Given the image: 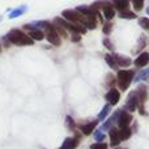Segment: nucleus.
<instances>
[{
    "mask_svg": "<svg viewBox=\"0 0 149 149\" xmlns=\"http://www.w3.org/2000/svg\"><path fill=\"white\" fill-rule=\"evenodd\" d=\"M4 39L9 41L10 43L16 45V46H31V45L34 43L33 39H31L28 34L21 31L20 29H12V30L4 37Z\"/></svg>",
    "mask_w": 149,
    "mask_h": 149,
    "instance_id": "1",
    "label": "nucleus"
},
{
    "mask_svg": "<svg viewBox=\"0 0 149 149\" xmlns=\"http://www.w3.org/2000/svg\"><path fill=\"white\" fill-rule=\"evenodd\" d=\"M134 76H135L134 71H127V70L119 71L118 76H116V79H118L119 89H120V90H127V88L130 86V84H131Z\"/></svg>",
    "mask_w": 149,
    "mask_h": 149,
    "instance_id": "2",
    "label": "nucleus"
},
{
    "mask_svg": "<svg viewBox=\"0 0 149 149\" xmlns=\"http://www.w3.org/2000/svg\"><path fill=\"white\" fill-rule=\"evenodd\" d=\"M45 31H46V38L47 41L50 42V43L52 45H60V37H59V33H58L56 28H55V25H52V24H49L47 25V28L45 29Z\"/></svg>",
    "mask_w": 149,
    "mask_h": 149,
    "instance_id": "3",
    "label": "nucleus"
},
{
    "mask_svg": "<svg viewBox=\"0 0 149 149\" xmlns=\"http://www.w3.org/2000/svg\"><path fill=\"white\" fill-rule=\"evenodd\" d=\"M24 28L28 29V30H29V37H30L31 39H36V41H42V39L45 38V33H43V30L34 28V26L31 25V24H26V25L24 26Z\"/></svg>",
    "mask_w": 149,
    "mask_h": 149,
    "instance_id": "4",
    "label": "nucleus"
},
{
    "mask_svg": "<svg viewBox=\"0 0 149 149\" xmlns=\"http://www.w3.org/2000/svg\"><path fill=\"white\" fill-rule=\"evenodd\" d=\"M132 120V116L130 115V113H126V111H119V116H118V124L119 130H123V128H128L130 126V122Z\"/></svg>",
    "mask_w": 149,
    "mask_h": 149,
    "instance_id": "5",
    "label": "nucleus"
},
{
    "mask_svg": "<svg viewBox=\"0 0 149 149\" xmlns=\"http://www.w3.org/2000/svg\"><path fill=\"white\" fill-rule=\"evenodd\" d=\"M127 109H128L130 111H134L135 109H136V106L139 105L140 106V98H139V94H137L136 92H132L130 93L128 98H127Z\"/></svg>",
    "mask_w": 149,
    "mask_h": 149,
    "instance_id": "6",
    "label": "nucleus"
},
{
    "mask_svg": "<svg viewBox=\"0 0 149 149\" xmlns=\"http://www.w3.org/2000/svg\"><path fill=\"white\" fill-rule=\"evenodd\" d=\"M120 100V93H119L118 89H110L107 92V94H106V101L109 102V105H116L118 103V101Z\"/></svg>",
    "mask_w": 149,
    "mask_h": 149,
    "instance_id": "7",
    "label": "nucleus"
},
{
    "mask_svg": "<svg viewBox=\"0 0 149 149\" xmlns=\"http://www.w3.org/2000/svg\"><path fill=\"white\" fill-rule=\"evenodd\" d=\"M120 141H122V137H120V132H119V130L118 128L110 130V145L111 147H116V145H119Z\"/></svg>",
    "mask_w": 149,
    "mask_h": 149,
    "instance_id": "8",
    "label": "nucleus"
},
{
    "mask_svg": "<svg viewBox=\"0 0 149 149\" xmlns=\"http://www.w3.org/2000/svg\"><path fill=\"white\" fill-rule=\"evenodd\" d=\"M79 144V140L76 137H67V139L63 141L60 149H74Z\"/></svg>",
    "mask_w": 149,
    "mask_h": 149,
    "instance_id": "9",
    "label": "nucleus"
},
{
    "mask_svg": "<svg viewBox=\"0 0 149 149\" xmlns=\"http://www.w3.org/2000/svg\"><path fill=\"white\" fill-rule=\"evenodd\" d=\"M102 10H103V15H105V18H106L107 21H110L111 18L115 16V10H114V8L111 7L110 3H106L105 7L102 8Z\"/></svg>",
    "mask_w": 149,
    "mask_h": 149,
    "instance_id": "10",
    "label": "nucleus"
},
{
    "mask_svg": "<svg viewBox=\"0 0 149 149\" xmlns=\"http://www.w3.org/2000/svg\"><path fill=\"white\" fill-rule=\"evenodd\" d=\"M149 63V54L148 52H143L140 56H137V59L135 60V64L137 67H144Z\"/></svg>",
    "mask_w": 149,
    "mask_h": 149,
    "instance_id": "11",
    "label": "nucleus"
},
{
    "mask_svg": "<svg viewBox=\"0 0 149 149\" xmlns=\"http://www.w3.org/2000/svg\"><path fill=\"white\" fill-rule=\"evenodd\" d=\"M114 59H115L116 64L118 65H122V67H127V65L131 64V59L130 58H126V56H122V55H113Z\"/></svg>",
    "mask_w": 149,
    "mask_h": 149,
    "instance_id": "12",
    "label": "nucleus"
},
{
    "mask_svg": "<svg viewBox=\"0 0 149 149\" xmlns=\"http://www.w3.org/2000/svg\"><path fill=\"white\" fill-rule=\"evenodd\" d=\"M95 126H97V122H90V123H86V124L80 126V130H81V132L84 135H90Z\"/></svg>",
    "mask_w": 149,
    "mask_h": 149,
    "instance_id": "13",
    "label": "nucleus"
},
{
    "mask_svg": "<svg viewBox=\"0 0 149 149\" xmlns=\"http://www.w3.org/2000/svg\"><path fill=\"white\" fill-rule=\"evenodd\" d=\"M26 9H28V7H26V5H21V7L16 8V9H13V10H10L9 15H8V17H9V18H16V17H18V16L24 15Z\"/></svg>",
    "mask_w": 149,
    "mask_h": 149,
    "instance_id": "14",
    "label": "nucleus"
},
{
    "mask_svg": "<svg viewBox=\"0 0 149 149\" xmlns=\"http://www.w3.org/2000/svg\"><path fill=\"white\" fill-rule=\"evenodd\" d=\"M110 110H111V106L110 105H106L105 107L100 111V114H98V120H103V119L107 118V115L110 114Z\"/></svg>",
    "mask_w": 149,
    "mask_h": 149,
    "instance_id": "15",
    "label": "nucleus"
},
{
    "mask_svg": "<svg viewBox=\"0 0 149 149\" xmlns=\"http://www.w3.org/2000/svg\"><path fill=\"white\" fill-rule=\"evenodd\" d=\"M114 7H115L116 9H119L120 12H124V10H127V8L130 7V3L128 1H115L114 3Z\"/></svg>",
    "mask_w": 149,
    "mask_h": 149,
    "instance_id": "16",
    "label": "nucleus"
},
{
    "mask_svg": "<svg viewBox=\"0 0 149 149\" xmlns=\"http://www.w3.org/2000/svg\"><path fill=\"white\" fill-rule=\"evenodd\" d=\"M105 59H106V62H107V64L110 65L113 70H118V64H116V62H115L113 55H106Z\"/></svg>",
    "mask_w": 149,
    "mask_h": 149,
    "instance_id": "17",
    "label": "nucleus"
},
{
    "mask_svg": "<svg viewBox=\"0 0 149 149\" xmlns=\"http://www.w3.org/2000/svg\"><path fill=\"white\" fill-rule=\"evenodd\" d=\"M119 132H120L122 140H127V139H130V137H131V130H130V127H128V128L119 130Z\"/></svg>",
    "mask_w": 149,
    "mask_h": 149,
    "instance_id": "18",
    "label": "nucleus"
},
{
    "mask_svg": "<svg viewBox=\"0 0 149 149\" xmlns=\"http://www.w3.org/2000/svg\"><path fill=\"white\" fill-rule=\"evenodd\" d=\"M119 17H122V18H136V13L130 12V10H124V12L119 13Z\"/></svg>",
    "mask_w": 149,
    "mask_h": 149,
    "instance_id": "19",
    "label": "nucleus"
},
{
    "mask_svg": "<svg viewBox=\"0 0 149 149\" xmlns=\"http://www.w3.org/2000/svg\"><path fill=\"white\" fill-rule=\"evenodd\" d=\"M139 24L141 25V28H144V29H147V30H149V18L141 17L139 20Z\"/></svg>",
    "mask_w": 149,
    "mask_h": 149,
    "instance_id": "20",
    "label": "nucleus"
},
{
    "mask_svg": "<svg viewBox=\"0 0 149 149\" xmlns=\"http://www.w3.org/2000/svg\"><path fill=\"white\" fill-rule=\"evenodd\" d=\"M94 139H95V141H98V143L102 141V140L105 139V134H103V132L100 130V131H97L94 134Z\"/></svg>",
    "mask_w": 149,
    "mask_h": 149,
    "instance_id": "21",
    "label": "nucleus"
},
{
    "mask_svg": "<svg viewBox=\"0 0 149 149\" xmlns=\"http://www.w3.org/2000/svg\"><path fill=\"white\" fill-rule=\"evenodd\" d=\"M90 149H107V145L105 143H97V144L90 145Z\"/></svg>",
    "mask_w": 149,
    "mask_h": 149,
    "instance_id": "22",
    "label": "nucleus"
},
{
    "mask_svg": "<svg viewBox=\"0 0 149 149\" xmlns=\"http://www.w3.org/2000/svg\"><path fill=\"white\" fill-rule=\"evenodd\" d=\"M111 28H113V24H111L110 21H107V22L103 25V33H105V34H110Z\"/></svg>",
    "mask_w": 149,
    "mask_h": 149,
    "instance_id": "23",
    "label": "nucleus"
},
{
    "mask_svg": "<svg viewBox=\"0 0 149 149\" xmlns=\"http://www.w3.org/2000/svg\"><path fill=\"white\" fill-rule=\"evenodd\" d=\"M132 5L135 7V9H136V10H139V9H141V8H143L144 1H134V3H132Z\"/></svg>",
    "mask_w": 149,
    "mask_h": 149,
    "instance_id": "24",
    "label": "nucleus"
},
{
    "mask_svg": "<svg viewBox=\"0 0 149 149\" xmlns=\"http://www.w3.org/2000/svg\"><path fill=\"white\" fill-rule=\"evenodd\" d=\"M67 123L70 124V128H74V122H73V119L71 118V116H67Z\"/></svg>",
    "mask_w": 149,
    "mask_h": 149,
    "instance_id": "25",
    "label": "nucleus"
},
{
    "mask_svg": "<svg viewBox=\"0 0 149 149\" xmlns=\"http://www.w3.org/2000/svg\"><path fill=\"white\" fill-rule=\"evenodd\" d=\"M103 45H105L107 49H110V50H114V47H113V45L110 43V41L109 39H103Z\"/></svg>",
    "mask_w": 149,
    "mask_h": 149,
    "instance_id": "26",
    "label": "nucleus"
},
{
    "mask_svg": "<svg viewBox=\"0 0 149 149\" xmlns=\"http://www.w3.org/2000/svg\"><path fill=\"white\" fill-rule=\"evenodd\" d=\"M72 39H73L74 42H77V41L80 39V36H77V34H73V36H72Z\"/></svg>",
    "mask_w": 149,
    "mask_h": 149,
    "instance_id": "27",
    "label": "nucleus"
},
{
    "mask_svg": "<svg viewBox=\"0 0 149 149\" xmlns=\"http://www.w3.org/2000/svg\"><path fill=\"white\" fill-rule=\"evenodd\" d=\"M0 21H1V16H0Z\"/></svg>",
    "mask_w": 149,
    "mask_h": 149,
    "instance_id": "28",
    "label": "nucleus"
}]
</instances>
